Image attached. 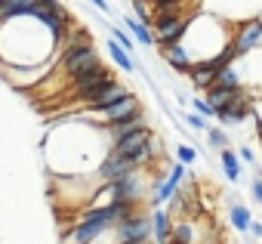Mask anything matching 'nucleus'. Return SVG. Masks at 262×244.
I'll return each instance as SVG.
<instances>
[{
    "mask_svg": "<svg viewBox=\"0 0 262 244\" xmlns=\"http://www.w3.org/2000/svg\"><path fill=\"white\" fill-rule=\"evenodd\" d=\"M136 114H145V105H142V99H139L136 93H129V96H123L120 102H114V105H108V108H102V111L83 117V120H90V124H96V127H111V124H120V120L136 117Z\"/></svg>",
    "mask_w": 262,
    "mask_h": 244,
    "instance_id": "obj_1",
    "label": "nucleus"
},
{
    "mask_svg": "<svg viewBox=\"0 0 262 244\" xmlns=\"http://www.w3.org/2000/svg\"><path fill=\"white\" fill-rule=\"evenodd\" d=\"M191 16L194 13H185V16H173V19H155L151 25V34H155V47H176L182 44L188 25H191Z\"/></svg>",
    "mask_w": 262,
    "mask_h": 244,
    "instance_id": "obj_2",
    "label": "nucleus"
},
{
    "mask_svg": "<svg viewBox=\"0 0 262 244\" xmlns=\"http://www.w3.org/2000/svg\"><path fill=\"white\" fill-rule=\"evenodd\" d=\"M117 77H114V71L108 68V65H96V68H90V71H83V74H77L68 87H65V99H74V96H83V93H90V90H99V87H105V84H114Z\"/></svg>",
    "mask_w": 262,
    "mask_h": 244,
    "instance_id": "obj_3",
    "label": "nucleus"
},
{
    "mask_svg": "<svg viewBox=\"0 0 262 244\" xmlns=\"http://www.w3.org/2000/svg\"><path fill=\"white\" fill-rule=\"evenodd\" d=\"M231 47H234L237 59L247 56V53H253V50H259L262 47V19L253 16V19L237 22V28L231 31Z\"/></svg>",
    "mask_w": 262,
    "mask_h": 244,
    "instance_id": "obj_4",
    "label": "nucleus"
},
{
    "mask_svg": "<svg viewBox=\"0 0 262 244\" xmlns=\"http://www.w3.org/2000/svg\"><path fill=\"white\" fill-rule=\"evenodd\" d=\"M117 232V244H129V241H151V213H136L123 219L120 226H114Z\"/></svg>",
    "mask_w": 262,
    "mask_h": 244,
    "instance_id": "obj_5",
    "label": "nucleus"
},
{
    "mask_svg": "<svg viewBox=\"0 0 262 244\" xmlns=\"http://www.w3.org/2000/svg\"><path fill=\"white\" fill-rule=\"evenodd\" d=\"M136 173V167L129 164V158H117V155H105L102 158V164L96 167V173H93V179L96 182H117V179H126V176H133Z\"/></svg>",
    "mask_w": 262,
    "mask_h": 244,
    "instance_id": "obj_6",
    "label": "nucleus"
},
{
    "mask_svg": "<svg viewBox=\"0 0 262 244\" xmlns=\"http://www.w3.org/2000/svg\"><path fill=\"white\" fill-rule=\"evenodd\" d=\"M250 111H253V102H250V90H247V87H241L237 99H234L228 108H222V111L216 114V120H219L222 127H231V124H244V120L250 117Z\"/></svg>",
    "mask_w": 262,
    "mask_h": 244,
    "instance_id": "obj_7",
    "label": "nucleus"
},
{
    "mask_svg": "<svg viewBox=\"0 0 262 244\" xmlns=\"http://www.w3.org/2000/svg\"><path fill=\"white\" fill-rule=\"evenodd\" d=\"M148 139H155V133H151V127L148 130H139V133H129V136H123V139H117L114 146H108V152L111 155H117V158H133Z\"/></svg>",
    "mask_w": 262,
    "mask_h": 244,
    "instance_id": "obj_8",
    "label": "nucleus"
},
{
    "mask_svg": "<svg viewBox=\"0 0 262 244\" xmlns=\"http://www.w3.org/2000/svg\"><path fill=\"white\" fill-rule=\"evenodd\" d=\"M139 130H148V120H145V114H136V117H126V120H120V124L102 127V133L108 136V143H111V146H114L117 139L129 136V133H139Z\"/></svg>",
    "mask_w": 262,
    "mask_h": 244,
    "instance_id": "obj_9",
    "label": "nucleus"
},
{
    "mask_svg": "<svg viewBox=\"0 0 262 244\" xmlns=\"http://www.w3.org/2000/svg\"><path fill=\"white\" fill-rule=\"evenodd\" d=\"M108 229L105 226H90V222H74L71 232H65V244H93L96 238H102Z\"/></svg>",
    "mask_w": 262,
    "mask_h": 244,
    "instance_id": "obj_10",
    "label": "nucleus"
},
{
    "mask_svg": "<svg viewBox=\"0 0 262 244\" xmlns=\"http://www.w3.org/2000/svg\"><path fill=\"white\" fill-rule=\"evenodd\" d=\"M161 56L167 59V65H173L179 74H188L191 71V59H188V53H185V47L182 44H176V47H164L161 50Z\"/></svg>",
    "mask_w": 262,
    "mask_h": 244,
    "instance_id": "obj_11",
    "label": "nucleus"
},
{
    "mask_svg": "<svg viewBox=\"0 0 262 244\" xmlns=\"http://www.w3.org/2000/svg\"><path fill=\"white\" fill-rule=\"evenodd\" d=\"M219 164H222V173H225V179H228V182H241V176H244V164L237 161L234 149L219 152Z\"/></svg>",
    "mask_w": 262,
    "mask_h": 244,
    "instance_id": "obj_12",
    "label": "nucleus"
},
{
    "mask_svg": "<svg viewBox=\"0 0 262 244\" xmlns=\"http://www.w3.org/2000/svg\"><path fill=\"white\" fill-rule=\"evenodd\" d=\"M170 241H176V244H198V229H194V222H191V219H173Z\"/></svg>",
    "mask_w": 262,
    "mask_h": 244,
    "instance_id": "obj_13",
    "label": "nucleus"
},
{
    "mask_svg": "<svg viewBox=\"0 0 262 244\" xmlns=\"http://www.w3.org/2000/svg\"><path fill=\"white\" fill-rule=\"evenodd\" d=\"M216 74L219 71H213L210 65H191V71H188V80H191V87L194 90H210L213 87V80H216Z\"/></svg>",
    "mask_w": 262,
    "mask_h": 244,
    "instance_id": "obj_14",
    "label": "nucleus"
},
{
    "mask_svg": "<svg viewBox=\"0 0 262 244\" xmlns=\"http://www.w3.org/2000/svg\"><path fill=\"white\" fill-rule=\"evenodd\" d=\"M237 93H241V87H237V90H207V99H204V102L219 114L222 108H228V105L237 99Z\"/></svg>",
    "mask_w": 262,
    "mask_h": 244,
    "instance_id": "obj_15",
    "label": "nucleus"
},
{
    "mask_svg": "<svg viewBox=\"0 0 262 244\" xmlns=\"http://www.w3.org/2000/svg\"><path fill=\"white\" fill-rule=\"evenodd\" d=\"M105 50H108L111 62H114V65H117L120 71H126V74H129V71H136V68H139V62H136L133 56H126V53H123V50H120V47H117L114 40H105Z\"/></svg>",
    "mask_w": 262,
    "mask_h": 244,
    "instance_id": "obj_16",
    "label": "nucleus"
},
{
    "mask_svg": "<svg viewBox=\"0 0 262 244\" xmlns=\"http://www.w3.org/2000/svg\"><path fill=\"white\" fill-rule=\"evenodd\" d=\"M120 22H123V28H126V34H129V37H133L136 44H145V47H155V34H151L148 28H142V25H139V22H136L133 16H123Z\"/></svg>",
    "mask_w": 262,
    "mask_h": 244,
    "instance_id": "obj_17",
    "label": "nucleus"
},
{
    "mask_svg": "<svg viewBox=\"0 0 262 244\" xmlns=\"http://www.w3.org/2000/svg\"><path fill=\"white\" fill-rule=\"evenodd\" d=\"M228 219H231V226H234L241 235H247L250 226H253V213H250V207H244V204H231V207H228Z\"/></svg>",
    "mask_w": 262,
    "mask_h": 244,
    "instance_id": "obj_18",
    "label": "nucleus"
},
{
    "mask_svg": "<svg viewBox=\"0 0 262 244\" xmlns=\"http://www.w3.org/2000/svg\"><path fill=\"white\" fill-rule=\"evenodd\" d=\"M173 16H185V7L173 4V0H158V4H151V19H173Z\"/></svg>",
    "mask_w": 262,
    "mask_h": 244,
    "instance_id": "obj_19",
    "label": "nucleus"
},
{
    "mask_svg": "<svg viewBox=\"0 0 262 244\" xmlns=\"http://www.w3.org/2000/svg\"><path fill=\"white\" fill-rule=\"evenodd\" d=\"M237 87H241V77H237V71H234V65H231V68H222V71L216 74V80H213L210 90H237Z\"/></svg>",
    "mask_w": 262,
    "mask_h": 244,
    "instance_id": "obj_20",
    "label": "nucleus"
},
{
    "mask_svg": "<svg viewBox=\"0 0 262 244\" xmlns=\"http://www.w3.org/2000/svg\"><path fill=\"white\" fill-rule=\"evenodd\" d=\"M108 34H111V40H114V44H117V47H120L126 56H133V50H136V40L129 37L123 28H114V25H108Z\"/></svg>",
    "mask_w": 262,
    "mask_h": 244,
    "instance_id": "obj_21",
    "label": "nucleus"
},
{
    "mask_svg": "<svg viewBox=\"0 0 262 244\" xmlns=\"http://www.w3.org/2000/svg\"><path fill=\"white\" fill-rule=\"evenodd\" d=\"M207 143H210V149H216V152H225V149H228V136H225L222 127H210V130H207Z\"/></svg>",
    "mask_w": 262,
    "mask_h": 244,
    "instance_id": "obj_22",
    "label": "nucleus"
},
{
    "mask_svg": "<svg viewBox=\"0 0 262 244\" xmlns=\"http://www.w3.org/2000/svg\"><path fill=\"white\" fill-rule=\"evenodd\" d=\"M182 117H185V124H188L191 130H198V133H207V130H210V120H204V117H198L194 111H191V114H182Z\"/></svg>",
    "mask_w": 262,
    "mask_h": 244,
    "instance_id": "obj_23",
    "label": "nucleus"
},
{
    "mask_svg": "<svg viewBox=\"0 0 262 244\" xmlns=\"http://www.w3.org/2000/svg\"><path fill=\"white\" fill-rule=\"evenodd\" d=\"M191 108H194V114H198V117H204V120H207V117H216V111H213L201 96H194V99H191Z\"/></svg>",
    "mask_w": 262,
    "mask_h": 244,
    "instance_id": "obj_24",
    "label": "nucleus"
},
{
    "mask_svg": "<svg viewBox=\"0 0 262 244\" xmlns=\"http://www.w3.org/2000/svg\"><path fill=\"white\" fill-rule=\"evenodd\" d=\"M176 158H179V164H194L198 161V152L191 146H176Z\"/></svg>",
    "mask_w": 262,
    "mask_h": 244,
    "instance_id": "obj_25",
    "label": "nucleus"
},
{
    "mask_svg": "<svg viewBox=\"0 0 262 244\" xmlns=\"http://www.w3.org/2000/svg\"><path fill=\"white\" fill-rule=\"evenodd\" d=\"M250 198H253L256 204H262V176H256V179L250 182Z\"/></svg>",
    "mask_w": 262,
    "mask_h": 244,
    "instance_id": "obj_26",
    "label": "nucleus"
},
{
    "mask_svg": "<svg viewBox=\"0 0 262 244\" xmlns=\"http://www.w3.org/2000/svg\"><path fill=\"white\" fill-rule=\"evenodd\" d=\"M234 155H237V161H241V164H253V149H250V146H241Z\"/></svg>",
    "mask_w": 262,
    "mask_h": 244,
    "instance_id": "obj_27",
    "label": "nucleus"
},
{
    "mask_svg": "<svg viewBox=\"0 0 262 244\" xmlns=\"http://www.w3.org/2000/svg\"><path fill=\"white\" fill-rule=\"evenodd\" d=\"M250 235H253V238H262V222H259V219H253V226H250Z\"/></svg>",
    "mask_w": 262,
    "mask_h": 244,
    "instance_id": "obj_28",
    "label": "nucleus"
},
{
    "mask_svg": "<svg viewBox=\"0 0 262 244\" xmlns=\"http://www.w3.org/2000/svg\"><path fill=\"white\" fill-rule=\"evenodd\" d=\"M93 7H96L99 13H111V4H105V0H93Z\"/></svg>",
    "mask_w": 262,
    "mask_h": 244,
    "instance_id": "obj_29",
    "label": "nucleus"
},
{
    "mask_svg": "<svg viewBox=\"0 0 262 244\" xmlns=\"http://www.w3.org/2000/svg\"><path fill=\"white\" fill-rule=\"evenodd\" d=\"M170 244H176V241H170Z\"/></svg>",
    "mask_w": 262,
    "mask_h": 244,
    "instance_id": "obj_30",
    "label": "nucleus"
}]
</instances>
